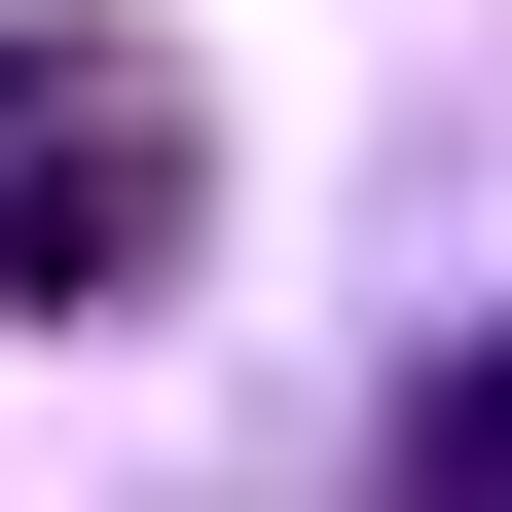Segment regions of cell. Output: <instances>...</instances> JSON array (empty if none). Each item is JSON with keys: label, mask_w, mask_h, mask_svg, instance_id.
<instances>
[{"label": "cell", "mask_w": 512, "mask_h": 512, "mask_svg": "<svg viewBox=\"0 0 512 512\" xmlns=\"http://www.w3.org/2000/svg\"><path fill=\"white\" fill-rule=\"evenodd\" d=\"M183 220H220V110L110 37V0H37L0 37V293L74 330V293H183Z\"/></svg>", "instance_id": "6da1fadb"}]
</instances>
